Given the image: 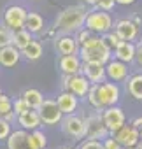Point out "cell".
<instances>
[{
	"mask_svg": "<svg viewBox=\"0 0 142 149\" xmlns=\"http://www.w3.org/2000/svg\"><path fill=\"white\" fill-rule=\"evenodd\" d=\"M118 100H119V88L112 83L93 84L88 91V102L95 109H105V107L116 105Z\"/></svg>",
	"mask_w": 142,
	"mask_h": 149,
	"instance_id": "1",
	"label": "cell"
},
{
	"mask_svg": "<svg viewBox=\"0 0 142 149\" xmlns=\"http://www.w3.org/2000/svg\"><path fill=\"white\" fill-rule=\"evenodd\" d=\"M79 54L83 61H95L102 65H107L111 61V49L105 46L104 39L97 35H91L84 44H81Z\"/></svg>",
	"mask_w": 142,
	"mask_h": 149,
	"instance_id": "2",
	"label": "cell"
},
{
	"mask_svg": "<svg viewBox=\"0 0 142 149\" xmlns=\"http://www.w3.org/2000/svg\"><path fill=\"white\" fill-rule=\"evenodd\" d=\"M84 23H86V11L81 6H74V7H67L65 11L60 13V16L56 18L54 28L63 33H68V32L79 30Z\"/></svg>",
	"mask_w": 142,
	"mask_h": 149,
	"instance_id": "3",
	"label": "cell"
},
{
	"mask_svg": "<svg viewBox=\"0 0 142 149\" xmlns=\"http://www.w3.org/2000/svg\"><path fill=\"white\" fill-rule=\"evenodd\" d=\"M86 28L93 33H107L112 28V18L107 14V11L91 13L86 16Z\"/></svg>",
	"mask_w": 142,
	"mask_h": 149,
	"instance_id": "4",
	"label": "cell"
},
{
	"mask_svg": "<svg viewBox=\"0 0 142 149\" xmlns=\"http://www.w3.org/2000/svg\"><path fill=\"white\" fill-rule=\"evenodd\" d=\"M37 111H39V114H40L42 123H44V125H49V126L58 125V123L61 121V116H63V112H61L60 107H58V102H54V100H44L42 105H40Z\"/></svg>",
	"mask_w": 142,
	"mask_h": 149,
	"instance_id": "5",
	"label": "cell"
},
{
	"mask_svg": "<svg viewBox=\"0 0 142 149\" xmlns=\"http://www.w3.org/2000/svg\"><path fill=\"white\" fill-rule=\"evenodd\" d=\"M86 137L88 139H93V140H102V139H107V135L111 133L102 119V116H90L86 121Z\"/></svg>",
	"mask_w": 142,
	"mask_h": 149,
	"instance_id": "6",
	"label": "cell"
},
{
	"mask_svg": "<svg viewBox=\"0 0 142 149\" xmlns=\"http://www.w3.org/2000/svg\"><path fill=\"white\" fill-rule=\"evenodd\" d=\"M102 119L107 126V130L111 133H116L123 125H125V112L116 107V105H111V107H105L104 114H102Z\"/></svg>",
	"mask_w": 142,
	"mask_h": 149,
	"instance_id": "7",
	"label": "cell"
},
{
	"mask_svg": "<svg viewBox=\"0 0 142 149\" xmlns=\"http://www.w3.org/2000/svg\"><path fill=\"white\" fill-rule=\"evenodd\" d=\"M26 16H28V13H26L23 7L13 6V7H9V9L6 11L4 21H6V25H7L9 28H13V30H21V28H25Z\"/></svg>",
	"mask_w": 142,
	"mask_h": 149,
	"instance_id": "8",
	"label": "cell"
},
{
	"mask_svg": "<svg viewBox=\"0 0 142 149\" xmlns=\"http://www.w3.org/2000/svg\"><path fill=\"white\" fill-rule=\"evenodd\" d=\"M116 140L123 146V147H133L139 140H140V132L139 128H135L133 125H123L116 133H114Z\"/></svg>",
	"mask_w": 142,
	"mask_h": 149,
	"instance_id": "9",
	"label": "cell"
},
{
	"mask_svg": "<svg viewBox=\"0 0 142 149\" xmlns=\"http://www.w3.org/2000/svg\"><path fill=\"white\" fill-rule=\"evenodd\" d=\"M65 86L68 91H72L77 98L79 97H86L88 91H90V81L86 79V76H79V74H76V76H68V79H65Z\"/></svg>",
	"mask_w": 142,
	"mask_h": 149,
	"instance_id": "10",
	"label": "cell"
},
{
	"mask_svg": "<svg viewBox=\"0 0 142 149\" xmlns=\"http://www.w3.org/2000/svg\"><path fill=\"white\" fill-rule=\"evenodd\" d=\"M63 132L70 137H76V139H81L86 135V125H84V119L77 118V116H68L63 119Z\"/></svg>",
	"mask_w": 142,
	"mask_h": 149,
	"instance_id": "11",
	"label": "cell"
},
{
	"mask_svg": "<svg viewBox=\"0 0 142 149\" xmlns=\"http://www.w3.org/2000/svg\"><path fill=\"white\" fill-rule=\"evenodd\" d=\"M83 72H84L86 79H88L90 83H93V84L104 83V79H105V76H107V74H105V65L95 63V61H84Z\"/></svg>",
	"mask_w": 142,
	"mask_h": 149,
	"instance_id": "12",
	"label": "cell"
},
{
	"mask_svg": "<svg viewBox=\"0 0 142 149\" xmlns=\"http://www.w3.org/2000/svg\"><path fill=\"white\" fill-rule=\"evenodd\" d=\"M81 56L77 54H63L61 60H60V68L63 74L67 76H76L83 70V65H81Z\"/></svg>",
	"mask_w": 142,
	"mask_h": 149,
	"instance_id": "13",
	"label": "cell"
},
{
	"mask_svg": "<svg viewBox=\"0 0 142 149\" xmlns=\"http://www.w3.org/2000/svg\"><path fill=\"white\" fill-rule=\"evenodd\" d=\"M19 49L14 46V44H9V46H4V47H0V65L2 67H14L18 61H19Z\"/></svg>",
	"mask_w": 142,
	"mask_h": 149,
	"instance_id": "14",
	"label": "cell"
},
{
	"mask_svg": "<svg viewBox=\"0 0 142 149\" xmlns=\"http://www.w3.org/2000/svg\"><path fill=\"white\" fill-rule=\"evenodd\" d=\"M18 121H19V125H21L25 130H37L39 125L42 123L40 114H39L37 109H26L25 112L18 114Z\"/></svg>",
	"mask_w": 142,
	"mask_h": 149,
	"instance_id": "15",
	"label": "cell"
},
{
	"mask_svg": "<svg viewBox=\"0 0 142 149\" xmlns=\"http://www.w3.org/2000/svg\"><path fill=\"white\" fill-rule=\"evenodd\" d=\"M105 74H107V77L112 79V81H123V79H126V76H128L126 63L121 61V60L109 61V63L105 65Z\"/></svg>",
	"mask_w": 142,
	"mask_h": 149,
	"instance_id": "16",
	"label": "cell"
},
{
	"mask_svg": "<svg viewBox=\"0 0 142 149\" xmlns=\"http://www.w3.org/2000/svg\"><path fill=\"white\" fill-rule=\"evenodd\" d=\"M7 149H32L30 142H28V133L26 130H18L13 132L7 139Z\"/></svg>",
	"mask_w": 142,
	"mask_h": 149,
	"instance_id": "17",
	"label": "cell"
},
{
	"mask_svg": "<svg viewBox=\"0 0 142 149\" xmlns=\"http://www.w3.org/2000/svg\"><path fill=\"white\" fill-rule=\"evenodd\" d=\"M135 51L137 49H135V46L130 40H121L118 44V47L114 49V54H116L118 60H121L125 63H130V61L135 60Z\"/></svg>",
	"mask_w": 142,
	"mask_h": 149,
	"instance_id": "18",
	"label": "cell"
},
{
	"mask_svg": "<svg viewBox=\"0 0 142 149\" xmlns=\"http://www.w3.org/2000/svg\"><path fill=\"white\" fill-rule=\"evenodd\" d=\"M58 107L63 114H72L76 109H77V97L72 93V91H65L58 97Z\"/></svg>",
	"mask_w": 142,
	"mask_h": 149,
	"instance_id": "19",
	"label": "cell"
},
{
	"mask_svg": "<svg viewBox=\"0 0 142 149\" xmlns=\"http://www.w3.org/2000/svg\"><path fill=\"white\" fill-rule=\"evenodd\" d=\"M116 33L121 37V40H130L132 42L137 37V25L128 21V19H121L116 25Z\"/></svg>",
	"mask_w": 142,
	"mask_h": 149,
	"instance_id": "20",
	"label": "cell"
},
{
	"mask_svg": "<svg viewBox=\"0 0 142 149\" xmlns=\"http://www.w3.org/2000/svg\"><path fill=\"white\" fill-rule=\"evenodd\" d=\"M56 49L61 54H76V51H77V40L74 37H68V35L60 37L56 40Z\"/></svg>",
	"mask_w": 142,
	"mask_h": 149,
	"instance_id": "21",
	"label": "cell"
},
{
	"mask_svg": "<svg viewBox=\"0 0 142 149\" xmlns=\"http://www.w3.org/2000/svg\"><path fill=\"white\" fill-rule=\"evenodd\" d=\"M32 40H33V39L30 37V32H28L26 28L14 30V33H13V44H14L19 51H23V49H25Z\"/></svg>",
	"mask_w": 142,
	"mask_h": 149,
	"instance_id": "22",
	"label": "cell"
},
{
	"mask_svg": "<svg viewBox=\"0 0 142 149\" xmlns=\"http://www.w3.org/2000/svg\"><path fill=\"white\" fill-rule=\"evenodd\" d=\"M23 98H25V102L28 104L30 109H39L42 105V102H44V98H42L39 90H26L23 93Z\"/></svg>",
	"mask_w": 142,
	"mask_h": 149,
	"instance_id": "23",
	"label": "cell"
},
{
	"mask_svg": "<svg viewBox=\"0 0 142 149\" xmlns=\"http://www.w3.org/2000/svg\"><path fill=\"white\" fill-rule=\"evenodd\" d=\"M42 26H44V19H42L39 14H35V13H28L25 28H26L30 33H35V32H40Z\"/></svg>",
	"mask_w": 142,
	"mask_h": 149,
	"instance_id": "24",
	"label": "cell"
},
{
	"mask_svg": "<svg viewBox=\"0 0 142 149\" xmlns=\"http://www.w3.org/2000/svg\"><path fill=\"white\" fill-rule=\"evenodd\" d=\"M128 91L133 98L142 100V74H137L128 81Z\"/></svg>",
	"mask_w": 142,
	"mask_h": 149,
	"instance_id": "25",
	"label": "cell"
},
{
	"mask_svg": "<svg viewBox=\"0 0 142 149\" xmlns=\"http://www.w3.org/2000/svg\"><path fill=\"white\" fill-rule=\"evenodd\" d=\"M21 54H25V58H28V60H39V58L42 56V46H40V42L32 40V42L21 51Z\"/></svg>",
	"mask_w": 142,
	"mask_h": 149,
	"instance_id": "26",
	"label": "cell"
},
{
	"mask_svg": "<svg viewBox=\"0 0 142 149\" xmlns=\"http://www.w3.org/2000/svg\"><path fill=\"white\" fill-rule=\"evenodd\" d=\"M28 142H30L32 149H44L47 144L46 135L39 130H32V133H28Z\"/></svg>",
	"mask_w": 142,
	"mask_h": 149,
	"instance_id": "27",
	"label": "cell"
},
{
	"mask_svg": "<svg viewBox=\"0 0 142 149\" xmlns=\"http://www.w3.org/2000/svg\"><path fill=\"white\" fill-rule=\"evenodd\" d=\"M13 102L9 97H6L4 93H0V118L4 119H9L13 116Z\"/></svg>",
	"mask_w": 142,
	"mask_h": 149,
	"instance_id": "28",
	"label": "cell"
},
{
	"mask_svg": "<svg viewBox=\"0 0 142 149\" xmlns=\"http://www.w3.org/2000/svg\"><path fill=\"white\" fill-rule=\"evenodd\" d=\"M102 39H104L105 46H107L111 51H112V49H116V47H118V44L121 42V37H119L116 32H111V30H109L107 33H104V37H102Z\"/></svg>",
	"mask_w": 142,
	"mask_h": 149,
	"instance_id": "29",
	"label": "cell"
},
{
	"mask_svg": "<svg viewBox=\"0 0 142 149\" xmlns=\"http://www.w3.org/2000/svg\"><path fill=\"white\" fill-rule=\"evenodd\" d=\"M13 44V33L9 30V26H0V47Z\"/></svg>",
	"mask_w": 142,
	"mask_h": 149,
	"instance_id": "30",
	"label": "cell"
},
{
	"mask_svg": "<svg viewBox=\"0 0 142 149\" xmlns=\"http://www.w3.org/2000/svg\"><path fill=\"white\" fill-rule=\"evenodd\" d=\"M11 133H13V132H11V125H9V121L4 119V118H0V140H7Z\"/></svg>",
	"mask_w": 142,
	"mask_h": 149,
	"instance_id": "31",
	"label": "cell"
},
{
	"mask_svg": "<svg viewBox=\"0 0 142 149\" xmlns=\"http://www.w3.org/2000/svg\"><path fill=\"white\" fill-rule=\"evenodd\" d=\"M79 149H105V146H104V142H102V140L86 139V140L79 146Z\"/></svg>",
	"mask_w": 142,
	"mask_h": 149,
	"instance_id": "32",
	"label": "cell"
},
{
	"mask_svg": "<svg viewBox=\"0 0 142 149\" xmlns=\"http://www.w3.org/2000/svg\"><path fill=\"white\" fill-rule=\"evenodd\" d=\"M26 109H30V107H28V104L25 102L23 97L18 98L16 102H13V111H14V114H21V112H25Z\"/></svg>",
	"mask_w": 142,
	"mask_h": 149,
	"instance_id": "33",
	"label": "cell"
},
{
	"mask_svg": "<svg viewBox=\"0 0 142 149\" xmlns=\"http://www.w3.org/2000/svg\"><path fill=\"white\" fill-rule=\"evenodd\" d=\"M104 146H105V149H123V146L116 140V137H107V139H104Z\"/></svg>",
	"mask_w": 142,
	"mask_h": 149,
	"instance_id": "34",
	"label": "cell"
},
{
	"mask_svg": "<svg viewBox=\"0 0 142 149\" xmlns=\"http://www.w3.org/2000/svg\"><path fill=\"white\" fill-rule=\"evenodd\" d=\"M114 4H116V0H98L97 7H98L100 11H111V9L114 7Z\"/></svg>",
	"mask_w": 142,
	"mask_h": 149,
	"instance_id": "35",
	"label": "cell"
},
{
	"mask_svg": "<svg viewBox=\"0 0 142 149\" xmlns=\"http://www.w3.org/2000/svg\"><path fill=\"white\" fill-rule=\"evenodd\" d=\"M135 60L139 61V65H142V47H139L135 51Z\"/></svg>",
	"mask_w": 142,
	"mask_h": 149,
	"instance_id": "36",
	"label": "cell"
},
{
	"mask_svg": "<svg viewBox=\"0 0 142 149\" xmlns=\"http://www.w3.org/2000/svg\"><path fill=\"white\" fill-rule=\"evenodd\" d=\"M132 125H133L135 128H139V130H142V118H137V119H135V121H133Z\"/></svg>",
	"mask_w": 142,
	"mask_h": 149,
	"instance_id": "37",
	"label": "cell"
},
{
	"mask_svg": "<svg viewBox=\"0 0 142 149\" xmlns=\"http://www.w3.org/2000/svg\"><path fill=\"white\" fill-rule=\"evenodd\" d=\"M133 2H135V0H116V4H121V6H130Z\"/></svg>",
	"mask_w": 142,
	"mask_h": 149,
	"instance_id": "38",
	"label": "cell"
},
{
	"mask_svg": "<svg viewBox=\"0 0 142 149\" xmlns=\"http://www.w3.org/2000/svg\"><path fill=\"white\" fill-rule=\"evenodd\" d=\"M86 4H90V6H97L98 4V0H84Z\"/></svg>",
	"mask_w": 142,
	"mask_h": 149,
	"instance_id": "39",
	"label": "cell"
},
{
	"mask_svg": "<svg viewBox=\"0 0 142 149\" xmlns=\"http://www.w3.org/2000/svg\"><path fill=\"white\" fill-rule=\"evenodd\" d=\"M133 147H135V149H142V142H137V144H135Z\"/></svg>",
	"mask_w": 142,
	"mask_h": 149,
	"instance_id": "40",
	"label": "cell"
},
{
	"mask_svg": "<svg viewBox=\"0 0 142 149\" xmlns=\"http://www.w3.org/2000/svg\"><path fill=\"white\" fill-rule=\"evenodd\" d=\"M139 132H140V142H142V130H139Z\"/></svg>",
	"mask_w": 142,
	"mask_h": 149,
	"instance_id": "41",
	"label": "cell"
},
{
	"mask_svg": "<svg viewBox=\"0 0 142 149\" xmlns=\"http://www.w3.org/2000/svg\"><path fill=\"white\" fill-rule=\"evenodd\" d=\"M123 149H135V147H123Z\"/></svg>",
	"mask_w": 142,
	"mask_h": 149,
	"instance_id": "42",
	"label": "cell"
},
{
	"mask_svg": "<svg viewBox=\"0 0 142 149\" xmlns=\"http://www.w3.org/2000/svg\"><path fill=\"white\" fill-rule=\"evenodd\" d=\"M63 149H72V147H63Z\"/></svg>",
	"mask_w": 142,
	"mask_h": 149,
	"instance_id": "43",
	"label": "cell"
},
{
	"mask_svg": "<svg viewBox=\"0 0 142 149\" xmlns=\"http://www.w3.org/2000/svg\"><path fill=\"white\" fill-rule=\"evenodd\" d=\"M0 93H2V91H0Z\"/></svg>",
	"mask_w": 142,
	"mask_h": 149,
	"instance_id": "44",
	"label": "cell"
}]
</instances>
